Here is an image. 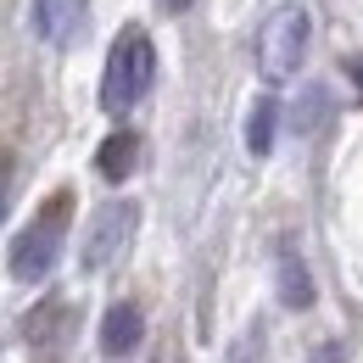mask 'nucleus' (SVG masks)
Here are the masks:
<instances>
[{"instance_id":"5","label":"nucleus","mask_w":363,"mask_h":363,"mask_svg":"<svg viewBox=\"0 0 363 363\" xmlns=\"http://www.w3.org/2000/svg\"><path fill=\"white\" fill-rule=\"evenodd\" d=\"M140 335H145V313L135 302H112L106 318H101V352L106 358H129L140 347Z\"/></svg>"},{"instance_id":"7","label":"nucleus","mask_w":363,"mask_h":363,"mask_svg":"<svg viewBox=\"0 0 363 363\" xmlns=\"http://www.w3.org/2000/svg\"><path fill=\"white\" fill-rule=\"evenodd\" d=\"M279 302L291 308V313H302V308H313V274H308V263H302V252L285 240L279 246Z\"/></svg>"},{"instance_id":"6","label":"nucleus","mask_w":363,"mask_h":363,"mask_svg":"<svg viewBox=\"0 0 363 363\" xmlns=\"http://www.w3.org/2000/svg\"><path fill=\"white\" fill-rule=\"evenodd\" d=\"M79 17H84L79 0H34V34H40L45 45H73Z\"/></svg>"},{"instance_id":"4","label":"nucleus","mask_w":363,"mask_h":363,"mask_svg":"<svg viewBox=\"0 0 363 363\" xmlns=\"http://www.w3.org/2000/svg\"><path fill=\"white\" fill-rule=\"evenodd\" d=\"M135 224H140L135 201H112V207H101L95 224H90V235H84V269H90V274L106 269V263L135 240Z\"/></svg>"},{"instance_id":"3","label":"nucleus","mask_w":363,"mask_h":363,"mask_svg":"<svg viewBox=\"0 0 363 363\" xmlns=\"http://www.w3.org/2000/svg\"><path fill=\"white\" fill-rule=\"evenodd\" d=\"M308 34H313V23H308L302 6H279L269 23H263V34H257V67H263L269 84L296 79V67L308 56Z\"/></svg>"},{"instance_id":"1","label":"nucleus","mask_w":363,"mask_h":363,"mask_svg":"<svg viewBox=\"0 0 363 363\" xmlns=\"http://www.w3.org/2000/svg\"><path fill=\"white\" fill-rule=\"evenodd\" d=\"M67 224H73V190H56L45 207H40L28 224L17 229L11 257H6L11 279H23V285H40V279H50L56 257H62V240H67Z\"/></svg>"},{"instance_id":"12","label":"nucleus","mask_w":363,"mask_h":363,"mask_svg":"<svg viewBox=\"0 0 363 363\" xmlns=\"http://www.w3.org/2000/svg\"><path fill=\"white\" fill-rule=\"evenodd\" d=\"M0 207H6V201H0Z\"/></svg>"},{"instance_id":"2","label":"nucleus","mask_w":363,"mask_h":363,"mask_svg":"<svg viewBox=\"0 0 363 363\" xmlns=\"http://www.w3.org/2000/svg\"><path fill=\"white\" fill-rule=\"evenodd\" d=\"M151 79H157V50H151V40L140 28H123L112 56H106V73H101V106L106 112L140 106L145 90H151Z\"/></svg>"},{"instance_id":"9","label":"nucleus","mask_w":363,"mask_h":363,"mask_svg":"<svg viewBox=\"0 0 363 363\" xmlns=\"http://www.w3.org/2000/svg\"><path fill=\"white\" fill-rule=\"evenodd\" d=\"M274 129H279V106H274L269 95L252 101V118H246V151H252V157H269V151H274Z\"/></svg>"},{"instance_id":"10","label":"nucleus","mask_w":363,"mask_h":363,"mask_svg":"<svg viewBox=\"0 0 363 363\" xmlns=\"http://www.w3.org/2000/svg\"><path fill=\"white\" fill-rule=\"evenodd\" d=\"M229 363H263V324H252V330L229 347Z\"/></svg>"},{"instance_id":"8","label":"nucleus","mask_w":363,"mask_h":363,"mask_svg":"<svg viewBox=\"0 0 363 363\" xmlns=\"http://www.w3.org/2000/svg\"><path fill=\"white\" fill-rule=\"evenodd\" d=\"M140 162V135H129V129H118V135H106V145H101V157H95V168H101V179H129Z\"/></svg>"},{"instance_id":"11","label":"nucleus","mask_w":363,"mask_h":363,"mask_svg":"<svg viewBox=\"0 0 363 363\" xmlns=\"http://www.w3.org/2000/svg\"><path fill=\"white\" fill-rule=\"evenodd\" d=\"M190 6H196V0H168V11H190Z\"/></svg>"}]
</instances>
